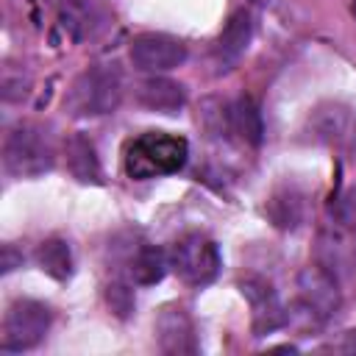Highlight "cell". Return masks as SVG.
<instances>
[{
  "mask_svg": "<svg viewBox=\"0 0 356 356\" xmlns=\"http://www.w3.org/2000/svg\"><path fill=\"white\" fill-rule=\"evenodd\" d=\"M186 159H189V145L184 136L164 131H145L134 142H128L122 164L134 181H147L184 170Z\"/></svg>",
  "mask_w": 356,
  "mask_h": 356,
  "instance_id": "obj_1",
  "label": "cell"
},
{
  "mask_svg": "<svg viewBox=\"0 0 356 356\" xmlns=\"http://www.w3.org/2000/svg\"><path fill=\"white\" fill-rule=\"evenodd\" d=\"M122 100V70L117 64H92L75 75L64 95V108L72 117L111 114Z\"/></svg>",
  "mask_w": 356,
  "mask_h": 356,
  "instance_id": "obj_2",
  "label": "cell"
},
{
  "mask_svg": "<svg viewBox=\"0 0 356 356\" xmlns=\"http://www.w3.org/2000/svg\"><path fill=\"white\" fill-rule=\"evenodd\" d=\"M56 150L47 131L36 122H17L3 142V167L14 178H39L53 170Z\"/></svg>",
  "mask_w": 356,
  "mask_h": 356,
  "instance_id": "obj_3",
  "label": "cell"
},
{
  "mask_svg": "<svg viewBox=\"0 0 356 356\" xmlns=\"http://www.w3.org/2000/svg\"><path fill=\"white\" fill-rule=\"evenodd\" d=\"M170 270L189 286H206L217 278L222 259H220V248L214 239H209L200 231L184 234L178 242H172L170 253Z\"/></svg>",
  "mask_w": 356,
  "mask_h": 356,
  "instance_id": "obj_4",
  "label": "cell"
},
{
  "mask_svg": "<svg viewBox=\"0 0 356 356\" xmlns=\"http://www.w3.org/2000/svg\"><path fill=\"white\" fill-rule=\"evenodd\" d=\"M50 309L39 300L31 298H19L6 309L3 317V334H0V348L6 353H19V350H31L36 348L47 328H50Z\"/></svg>",
  "mask_w": 356,
  "mask_h": 356,
  "instance_id": "obj_5",
  "label": "cell"
},
{
  "mask_svg": "<svg viewBox=\"0 0 356 356\" xmlns=\"http://www.w3.org/2000/svg\"><path fill=\"white\" fill-rule=\"evenodd\" d=\"M298 300L312 320H317V323L331 320L342 306V292H339L337 275H331L323 264L303 267L298 273Z\"/></svg>",
  "mask_w": 356,
  "mask_h": 356,
  "instance_id": "obj_6",
  "label": "cell"
},
{
  "mask_svg": "<svg viewBox=\"0 0 356 356\" xmlns=\"http://www.w3.org/2000/svg\"><path fill=\"white\" fill-rule=\"evenodd\" d=\"M128 56H131V64L139 72L161 75V72H170V70L181 67L189 53H186V44L181 39H175L170 33L147 31V33L134 36V42L128 47Z\"/></svg>",
  "mask_w": 356,
  "mask_h": 356,
  "instance_id": "obj_7",
  "label": "cell"
},
{
  "mask_svg": "<svg viewBox=\"0 0 356 356\" xmlns=\"http://www.w3.org/2000/svg\"><path fill=\"white\" fill-rule=\"evenodd\" d=\"M239 292L242 298L250 303V328L253 337H267L278 328H284L289 323V314L278 298V292L273 289V284L261 275H245L239 281Z\"/></svg>",
  "mask_w": 356,
  "mask_h": 356,
  "instance_id": "obj_8",
  "label": "cell"
},
{
  "mask_svg": "<svg viewBox=\"0 0 356 356\" xmlns=\"http://www.w3.org/2000/svg\"><path fill=\"white\" fill-rule=\"evenodd\" d=\"M306 131L314 142L331 147H348L356 139V114L342 103H320L306 122Z\"/></svg>",
  "mask_w": 356,
  "mask_h": 356,
  "instance_id": "obj_9",
  "label": "cell"
},
{
  "mask_svg": "<svg viewBox=\"0 0 356 356\" xmlns=\"http://www.w3.org/2000/svg\"><path fill=\"white\" fill-rule=\"evenodd\" d=\"M156 339L167 356H192L197 353V334L189 312L184 306L167 303L156 314Z\"/></svg>",
  "mask_w": 356,
  "mask_h": 356,
  "instance_id": "obj_10",
  "label": "cell"
},
{
  "mask_svg": "<svg viewBox=\"0 0 356 356\" xmlns=\"http://www.w3.org/2000/svg\"><path fill=\"white\" fill-rule=\"evenodd\" d=\"M250 39H253V17H250V11L236 8L228 17V22L222 25V31L211 47V58H214L217 72H228L245 56Z\"/></svg>",
  "mask_w": 356,
  "mask_h": 356,
  "instance_id": "obj_11",
  "label": "cell"
},
{
  "mask_svg": "<svg viewBox=\"0 0 356 356\" xmlns=\"http://www.w3.org/2000/svg\"><path fill=\"white\" fill-rule=\"evenodd\" d=\"M56 28L67 42L81 44L103 28V14L92 0H58Z\"/></svg>",
  "mask_w": 356,
  "mask_h": 356,
  "instance_id": "obj_12",
  "label": "cell"
},
{
  "mask_svg": "<svg viewBox=\"0 0 356 356\" xmlns=\"http://www.w3.org/2000/svg\"><path fill=\"white\" fill-rule=\"evenodd\" d=\"M136 100L147 111H156V114H178L186 106V89H184V83H178L172 78L150 75V78L139 81Z\"/></svg>",
  "mask_w": 356,
  "mask_h": 356,
  "instance_id": "obj_13",
  "label": "cell"
},
{
  "mask_svg": "<svg viewBox=\"0 0 356 356\" xmlns=\"http://www.w3.org/2000/svg\"><path fill=\"white\" fill-rule=\"evenodd\" d=\"M64 159H67V170L72 172L75 181L81 184H103V170H100V159L95 150V142L75 131L67 136L64 142Z\"/></svg>",
  "mask_w": 356,
  "mask_h": 356,
  "instance_id": "obj_14",
  "label": "cell"
},
{
  "mask_svg": "<svg viewBox=\"0 0 356 356\" xmlns=\"http://www.w3.org/2000/svg\"><path fill=\"white\" fill-rule=\"evenodd\" d=\"M228 125H231V134H236L250 147H259L261 139H264L261 111H259L256 100L248 97V95H242V97L228 103Z\"/></svg>",
  "mask_w": 356,
  "mask_h": 356,
  "instance_id": "obj_15",
  "label": "cell"
},
{
  "mask_svg": "<svg viewBox=\"0 0 356 356\" xmlns=\"http://www.w3.org/2000/svg\"><path fill=\"white\" fill-rule=\"evenodd\" d=\"M267 217L273 220L275 228L295 231L306 217V206H303L300 192H295L292 186H284V189L273 192L270 200H267Z\"/></svg>",
  "mask_w": 356,
  "mask_h": 356,
  "instance_id": "obj_16",
  "label": "cell"
},
{
  "mask_svg": "<svg viewBox=\"0 0 356 356\" xmlns=\"http://www.w3.org/2000/svg\"><path fill=\"white\" fill-rule=\"evenodd\" d=\"M33 259H36L39 270L56 281H67L72 275V250H70L67 239H61V236H50L44 242H39Z\"/></svg>",
  "mask_w": 356,
  "mask_h": 356,
  "instance_id": "obj_17",
  "label": "cell"
},
{
  "mask_svg": "<svg viewBox=\"0 0 356 356\" xmlns=\"http://www.w3.org/2000/svg\"><path fill=\"white\" fill-rule=\"evenodd\" d=\"M167 267H170V259H167L159 248L142 245V248L134 253V259H131V278H134V284H139V286H153V284H159V281L164 278Z\"/></svg>",
  "mask_w": 356,
  "mask_h": 356,
  "instance_id": "obj_18",
  "label": "cell"
},
{
  "mask_svg": "<svg viewBox=\"0 0 356 356\" xmlns=\"http://www.w3.org/2000/svg\"><path fill=\"white\" fill-rule=\"evenodd\" d=\"M197 122H200L211 136H228V134H231V125H228V103H222L220 97H206V100L200 103Z\"/></svg>",
  "mask_w": 356,
  "mask_h": 356,
  "instance_id": "obj_19",
  "label": "cell"
},
{
  "mask_svg": "<svg viewBox=\"0 0 356 356\" xmlns=\"http://www.w3.org/2000/svg\"><path fill=\"white\" fill-rule=\"evenodd\" d=\"M31 89V75L17 67V64H6L3 67V100L6 103H19Z\"/></svg>",
  "mask_w": 356,
  "mask_h": 356,
  "instance_id": "obj_20",
  "label": "cell"
},
{
  "mask_svg": "<svg viewBox=\"0 0 356 356\" xmlns=\"http://www.w3.org/2000/svg\"><path fill=\"white\" fill-rule=\"evenodd\" d=\"M106 303H108V309L120 320H125L134 312V306H136V298H134L131 284H125V281H108L106 284Z\"/></svg>",
  "mask_w": 356,
  "mask_h": 356,
  "instance_id": "obj_21",
  "label": "cell"
},
{
  "mask_svg": "<svg viewBox=\"0 0 356 356\" xmlns=\"http://www.w3.org/2000/svg\"><path fill=\"white\" fill-rule=\"evenodd\" d=\"M337 220H339L350 234H356V186H350V189L339 197V203H337Z\"/></svg>",
  "mask_w": 356,
  "mask_h": 356,
  "instance_id": "obj_22",
  "label": "cell"
},
{
  "mask_svg": "<svg viewBox=\"0 0 356 356\" xmlns=\"http://www.w3.org/2000/svg\"><path fill=\"white\" fill-rule=\"evenodd\" d=\"M22 264V253H17L14 250V245H3V259H0V267H3V273H11V270H17Z\"/></svg>",
  "mask_w": 356,
  "mask_h": 356,
  "instance_id": "obj_23",
  "label": "cell"
},
{
  "mask_svg": "<svg viewBox=\"0 0 356 356\" xmlns=\"http://www.w3.org/2000/svg\"><path fill=\"white\" fill-rule=\"evenodd\" d=\"M342 350H348V353H356V328L345 334V342H342Z\"/></svg>",
  "mask_w": 356,
  "mask_h": 356,
  "instance_id": "obj_24",
  "label": "cell"
},
{
  "mask_svg": "<svg viewBox=\"0 0 356 356\" xmlns=\"http://www.w3.org/2000/svg\"><path fill=\"white\" fill-rule=\"evenodd\" d=\"M350 14H353V17H356V0H353V6H350Z\"/></svg>",
  "mask_w": 356,
  "mask_h": 356,
  "instance_id": "obj_25",
  "label": "cell"
},
{
  "mask_svg": "<svg viewBox=\"0 0 356 356\" xmlns=\"http://www.w3.org/2000/svg\"><path fill=\"white\" fill-rule=\"evenodd\" d=\"M250 3H256V6H261V3H267V0H250Z\"/></svg>",
  "mask_w": 356,
  "mask_h": 356,
  "instance_id": "obj_26",
  "label": "cell"
}]
</instances>
